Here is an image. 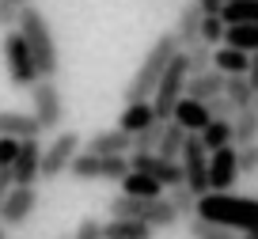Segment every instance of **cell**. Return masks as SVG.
I'll use <instances>...</instances> for the list:
<instances>
[{"label": "cell", "mask_w": 258, "mask_h": 239, "mask_svg": "<svg viewBox=\"0 0 258 239\" xmlns=\"http://www.w3.org/2000/svg\"><path fill=\"white\" fill-rule=\"evenodd\" d=\"M175 57H178V42H175V34H171V31H163L160 38L148 46L141 69L133 72V80H129L125 91H121L125 106H133V103H152V95H156V88H160L163 72H167V65L175 61Z\"/></svg>", "instance_id": "cell-1"}, {"label": "cell", "mask_w": 258, "mask_h": 239, "mask_svg": "<svg viewBox=\"0 0 258 239\" xmlns=\"http://www.w3.org/2000/svg\"><path fill=\"white\" fill-rule=\"evenodd\" d=\"M16 31L23 34L34 65H38V80H53L57 69H61V57H57V38H53V31H49V19L42 16L34 4H27V8L19 12V27Z\"/></svg>", "instance_id": "cell-2"}, {"label": "cell", "mask_w": 258, "mask_h": 239, "mask_svg": "<svg viewBox=\"0 0 258 239\" xmlns=\"http://www.w3.org/2000/svg\"><path fill=\"white\" fill-rule=\"evenodd\" d=\"M198 216H205L213 224H224L232 231H254L258 228V198L205 194V198H198Z\"/></svg>", "instance_id": "cell-3"}, {"label": "cell", "mask_w": 258, "mask_h": 239, "mask_svg": "<svg viewBox=\"0 0 258 239\" xmlns=\"http://www.w3.org/2000/svg\"><path fill=\"white\" fill-rule=\"evenodd\" d=\"M186 80H190V69H186V57L178 53L175 61L167 65V72H163V80H160V88H156V95H152L156 122H163V126L171 122V114H175L178 99L186 95Z\"/></svg>", "instance_id": "cell-4"}, {"label": "cell", "mask_w": 258, "mask_h": 239, "mask_svg": "<svg viewBox=\"0 0 258 239\" xmlns=\"http://www.w3.org/2000/svg\"><path fill=\"white\" fill-rule=\"evenodd\" d=\"M0 49H4V65H8L12 88H34V84H38V65H34L23 34H19V31H4Z\"/></svg>", "instance_id": "cell-5"}, {"label": "cell", "mask_w": 258, "mask_h": 239, "mask_svg": "<svg viewBox=\"0 0 258 239\" xmlns=\"http://www.w3.org/2000/svg\"><path fill=\"white\" fill-rule=\"evenodd\" d=\"M73 178H84V183H121L129 175V156H91V152H80L69 167Z\"/></svg>", "instance_id": "cell-6"}, {"label": "cell", "mask_w": 258, "mask_h": 239, "mask_svg": "<svg viewBox=\"0 0 258 239\" xmlns=\"http://www.w3.org/2000/svg\"><path fill=\"white\" fill-rule=\"evenodd\" d=\"M84 152V137L80 133H57L53 141L42 148V171H38V178H57V175H64V171L73 167V159Z\"/></svg>", "instance_id": "cell-7"}, {"label": "cell", "mask_w": 258, "mask_h": 239, "mask_svg": "<svg viewBox=\"0 0 258 239\" xmlns=\"http://www.w3.org/2000/svg\"><path fill=\"white\" fill-rule=\"evenodd\" d=\"M31 106H34V118H38L42 133L61 129V122H64V99H61L57 80H38V84H34V88H31Z\"/></svg>", "instance_id": "cell-8"}, {"label": "cell", "mask_w": 258, "mask_h": 239, "mask_svg": "<svg viewBox=\"0 0 258 239\" xmlns=\"http://www.w3.org/2000/svg\"><path fill=\"white\" fill-rule=\"evenodd\" d=\"M182 175H186V186H190L198 198L209 194V152L202 144V133H190L186 137V148H182Z\"/></svg>", "instance_id": "cell-9"}, {"label": "cell", "mask_w": 258, "mask_h": 239, "mask_svg": "<svg viewBox=\"0 0 258 239\" xmlns=\"http://www.w3.org/2000/svg\"><path fill=\"white\" fill-rule=\"evenodd\" d=\"M129 171H141V175H152L163 190H175V186H186L182 163H171V159H160L156 152L148 156H129Z\"/></svg>", "instance_id": "cell-10"}, {"label": "cell", "mask_w": 258, "mask_h": 239, "mask_svg": "<svg viewBox=\"0 0 258 239\" xmlns=\"http://www.w3.org/2000/svg\"><path fill=\"white\" fill-rule=\"evenodd\" d=\"M34 205H38V190L34 186H12V194L0 205V224L4 228H19V224L31 220Z\"/></svg>", "instance_id": "cell-11"}, {"label": "cell", "mask_w": 258, "mask_h": 239, "mask_svg": "<svg viewBox=\"0 0 258 239\" xmlns=\"http://www.w3.org/2000/svg\"><path fill=\"white\" fill-rule=\"evenodd\" d=\"M235 178H239V159H235V148L228 144L209 156V194H232Z\"/></svg>", "instance_id": "cell-12"}, {"label": "cell", "mask_w": 258, "mask_h": 239, "mask_svg": "<svg viewBox=\"0 0 258 239\" xmlns=\"http://www.w3.org/2000/svg\"><path fill=\"white\" fill-rule=\"evenodd\" d=\"M38 171H42V144L23 141L16 163H12V178H16V186H34L38 183Z\"/></svg>", "instance_id": "cell-13"}, {"label": "cell", "mask_w": 258, "mask_h": 239, "mask_svg": "<svg viewBox=\"0 0 258 239\" xmlns=\"http://www.w3.org/2000/svg\"><path fill=\"white\" fill-rule=\"evenodd\" d=\"M202 8H198V0H190V4H182L178 8V19H175V42H178V49H190V46H198L202 42Z\"/></svg>", "instance_id": "cell-14"}, {"label": "cell", "mask_w": 258, "mask_h": 239, "mask_svg": "<svg viewBox=\"0 0 258 239\" xmlns=\"http://www.w3.org/2000/svg\"><path fill=\"white\" fill-rule=\"evenodd\" d=\"M0 137H12V141H38L42 126L34 114L23 110H0Z\"/></svg>", "instance_id": "cell-15"}, {"label": "cell", "mask_w": 258, "mask_h": 239, "mask_svg": "<svg viewBox=\"0 0 258 239\" xmlns=\"http://www.w3.org/2000/svg\"><path fill=\"white\" fill-rule=\"evenodd\" d=\"M84 152H91V156H129L133 152V137L121 133V129H103L91 141H84Z\"/></svg>", "instance_id": "cell-16"}, {"label": "cell", "mask_w": 258, "mask_h": 239, "mask_svg": "<svg viewBox=\"0 0 258 239\" xmlns=\"http://www.w3.org/2000/svg\"><path fill=\"white\" fill-rule=\"evenodd\" d=\"M171 122L175 126H182L186 133H205V126H209V110H205V103H194V99H178V106H175V114H171Z\"/></svg>", "instance_id": "cell-17"}, {"label": "cell", "mask_w": 258, "mask_h": 239, "mask_svg": "<svg viewBox=\"0 0 258 239\" xmlns=\"http://www.w3.org/2000/svg\"><path fill=\"white\" fill-rule=\"evenodd\" d=\"M213 95H224V76H220L217 69L186 80V99H194V103H209Z\"/></svg>", "instance_id": "cell-18"}, {"label": "cell", "mask_w": 258, "mask_h": 239, "mask_svg": "<svg viewBox=\"0 0 258 239\" xmlns=\"http://www.w3.org/2000/svg\"><path fill=\"white\" fill-rule=\"evenodd\" d=\"M121 194H125V198H141V201H160V198H163V186L156 183L152 175L129 171V175L121 178Z\"/></svg>", "instance_id": "cell-19"}, {"label": "cell", "mask_w": 258, "mask_h": 239, "mask_svg": "<svg viewBox=\"0 0 258 239\" xmlns=\"http://www.w3.org/2000/svg\"><path fill=\"white\" fill-rule=\"evenodd\" d=\"M148 126H156L152 103H133V106H125V110H121V118H118V129H121V133H129V137L145 133Z\"/></svg>", "instance_id": "cell-20"}, {"label": "cell", "mask_w": 258, "mask_h": 239, "mask_svg": "<svg viewBox=\"0 0 258 239\" xmlns=\"http://www.w3.org/2000/svg\"><path fill=\"white\" fill-rule=\"evenodd\" d=\"M213 69H217L220 76H247L250 57H247V53H239V49L217 46V49H213Z\"/></svg>", "instance_id": "cell-21"}, {"label": "cell", "mask_w": 258, "mask_h": 239, "mask_svg": "<svg viewBox=\"0 0 258 239\" xmlns=\"http://www.w3.org/2000/svg\"><path fill=\"white\" fill-rule=\"evenodd\" d=\"M232 144H235V148L258 144V110H254V106H247V110L235 114V122H232Z\"/></svg>", "instance_id": "cell-22"}, {"label": "cell", "mask_w": 258, "mask_h": 239, "mask_svg": "<svg viewBox=\"0 0 258 239\" xmlns=\"http://www.w3.org/2000/svg\"><path fill=\"white\" fill-rule=\"evenodd\" d=\"M186 129L182 126H175V122H167L163 126V137H160V148H156V156L160 159H171V163H178L182 159V148H186Z\"/></svg>", "instance_id": "cell-23"}, {"label": "cell", "mask_w": 258, "mask_h": 239, "mask_svg": "<svg viewBox=\"0 0 258 239\" xmlns=\"http://www.w3.org/2000/svg\"><path fill=\"white\" fill-rule=\"evenodd\" d=\"M224 46L239 49V53H258V23H243V27H228L224 31Z\"/></svg>", "instance_id": "cell-24"}, {"label": "cell", "mask_w": 258, "mask_h": 239, "mask_svg": "<svg viewBox=\"0 0 258 239\" xmlns=\"http://www.w3.org/2000/svg\"><path fill=\"white\" fill-rule=\"evenodd\" d=\"M156 231L145 220H106L103 224V239H152Z\"/></svg>", "instance_id": "cell-25"}, {"label": "cell", "mask_w": 258, "mask_h": 239, "mask_svg": "<svg viewBox=\"0 0 258 239\" xmlns=\"http://www.w3.org/2000/svg\"><path fill=\"white\" fill-rule=\"evenodd\" d=\"M224 99L235 106V110H247L254 103V88H250L247 76H224Z\"/></svg>", "instance_id": "cell-26"}, {"label": "cell", "mask_w": 258, "mask_h": 239, "mask_svg": "<svg viewBox=\"0 0 258 239\" xmlns=\"http://www.w3.org/2000/svg\"><path fill=\"white\" fill-rule=\"evenodd\" d=\"M145 224L152 231H163V228H175L178 224V213H175V205H171L167 198H160V201H148V213H145Z\"/></svg>", "instance_id": "cell-27"}, {"label": "cell", "mask_w": 258, "mask_h": 239, "mask_svg": "<svg viewBox=\"0 0 258 239\" xmlns=\"http://www.w3.org/2000/svg\"><path fill=\"white\" fill-rule=\"evenodd\" d=\"M224 27H243V23H258V0H235V4H224L220 12Z\"/></svg>", "instance_id": "cell-28"}, {"label": "cell", "mask_w": 258, "mask_h": 239, "mask_svg": "<svg viewBox=\"0 0 258 239\" xmlns=\"http://www.w3.org/2000/svg\"><path fill=\"white\" fill-rule=\"evenodd\" d=\"M202 144H205V152H220V148H228L232 144V122H220V118H213L209 126H205V133H202ZM235 148V144H232Z\"/></svg>", "instance_id": "cell-29"}, {"label": "cell", "mask_w": 258, "mask_h": 239, "mask_svg": "<svg viewBox=\"0 0 258 239\" xmlns=\"http://www.w3.org/2000/svg\"><path fill=\"white\" fill-rule=\"evenodd\" d=\"M145 213H148V201H141V198L118 194L110 201V220H145Z\"/></svg>", "instance_id": "cell-30"}, {"label": "cell", "mask_w": 258, "mask_h": 239, "mask_svg": "<svg viewBox=\"0 0 258 239\" xmlns=\"http://www.w3.org/2000/svg\"><path fill=\"white\" fill-rule=\"evenodd\" d=\"M186 228H190L194 239H243L239 231L224 228V224H213V220H205V216H194V220H186Z\"/></svg>", "instance_id": "cell-31"}, {"label": "cell", "mask_w": 258, "mask_h": 239, "mask_svg": "<svg viewBox=\"0 0 258 239\" xmlns=\"http://www.w3.org/2000/svg\"><path fill=\"white\" fill-rule=\"evenodd\" d=\"M163 198L175 205L178 220H194V216H198V194H194L190 186H175V190H167Z\"/></svg>", "instance_id": "cell-32"}, {"label": "cell", "mask_w": 258, "mask_h": 239, "mask_svg": "<svg viewBox=\"0 0 258 239\" xmlns=\"http://www.w3.org/2000/svg\"><path fill=\"white\" fill-rule=\"evenodd\" d=\"M178 53L186 57V69H190V76H202V72L213 69V49L205 46V42H198V46H190V49H178Z\"/></svg>", "instance_id": "cell-33"}, {"label": "cell", "mask_w": 258, "mask_h": 239, "mask_svg": "<svg viewBox=\"0 0 258 239\" xmlns=\"http://www.w3.org/2000/svg\"><path fill=\"white\" fill-rule=\"evenodd\" d=\"M160 137H163V122H156V126H148L145 133L133 137V152L129 156H148V152L160 148Z\"/></svg>", "instance_id": "cell-34"}, {"label": "cell", "mask_w": 258, "mask_h": 239, "mask_svg": "<svg viewBox=\"0 0 258 239\" xmlns=\"http://www.w3.org/2000/svg\"><path fill=\"white\" fill-rule=\"evenodd\" d=\"M224 19H202V42L209 49H217V46H224Z\"/></svg>", "instance_id": "cell-35"}, {"label": "cell", "mask_w": 258, "mask_h": 239, "mask_svg": "<svg viewBox=\"0 0 258 239\" xmlns=\"http://www.w3.org/2000/svg\"><path fill=\"white\" fill-rule=\"evenodd\" d=\"M205 110H209V118H220V122H235V114H239L224 95H213L209 103H205Z\"/></svg>", "instance_id": "cell-36"}, {"label": "cell", "mask_w": 258, "mask_h": 239, "mask_svg": "<svg viewBox=\"0 0 258 239\" xmlns=\"http://www.w3.org/2000/svg\"><path fill=\"white\" fill-rule=\"evenodd\" d=\"M235 159H239V175H254V171H258V144L235 148Z\"/></svg>", "instance_id": "cell-37"}, {"label": "cell", "mask_w": 258, "mask_h": 239, "mask_svg": "<svg viewBox=\"0 0 258 239\" xmlns=\"http://www.w3.org/2000/svg\"><path fill=\"white\" fill-rule=\"evenodd\" d=\"M19 12L23 8H16L12 0H0V31H16L19 27Z\"/></svg>", "instance_id": "cell-38"}, {"label": "cell", "mask_w": 258, "mask_h": 239, "mask_svg": "<svg viewBox=\"0 0 258 239\" xmlns=\"http://www.w3.org/2000/svg\"><path fill=\"white\" fill-rule=\"evenodd\" d=\"M19 144H23V141L0 137V167H8V171H12V163H16V156H19Z\"/></svg>", "instance_id": "cell-39"}, {"label": "cell", "mask_w": 258, "mask_h": 239, "mask_svg": "<svg viewBox=\"0 0 258 239\" xmlns=\"http://www.w3.org/2000/svg\"><path fill=\"white\" fill-rule=\"evenodd\" d=\"M73 239H103V224L95 220V216H84L80 220V228H76V235Z\"/></svg>", "instance_id": "cell-40"}, {"label": "cell", "mask_w": 258, "mask_h": 239, "mask_svg": "<svg viewBox=\"0 0 258 239\" xmlns=\"http://www.w3.org/2000/svg\"><path fill=\"white\" fill-rule=\"evenodd\" d=\"M198 8H202L205 19H220V12H224V0H198Z\"/></svg>", "instance_id": "cell-41"}, {"label": "cell", "mask_w": 258, "mask_h": 239, "mask_svg": "<svg viewBox=\"0 0 258 239\" xmlns=\"http://www.w3.org/2000/svg\"><path fill=\"white\" fill-rule=\"evenodd\" d=\"M12 186H16V178H12L8 167H0V205H4V198L12 194Z\"/></svg>", "instance_id": "cell-42"}, {"label": "cell", "mask_w": 258, "mask_h": 239, "mask_svg": "<svg viewBox=\"0 0 258 239\" xmlns=\"http://www.w3.org/2000/svg\"><path fill=\"white\" fill-rule=\"evenodd\" d=\"M247 80H250V88H254V95H258V53H250V69H247Z\"/></svg>", "instance_id": "cell-43"}, {"label": "cell", "mask_w": 258, "mask_h": 239, "mask_svg": "<svg viewBox=\"0 0 258 239\" xmlns=\"http://www.w3.org/2000/svg\"><path fill=\"white\" fill-rule=\"evenodd\" d=\"M239 235H243V239H258V228H254V231H239Z\"/></svg>", "instance_id": "cell-44"}, {"label": "cell", "mask_w": 258, "mask_h": 239, "mask_svg": "<svg viewBox=\"0 0 258 239\" xmlns=\"http://www.w3.org/2000/svg\"><path fill=\"white\" fill-rule=\"evenodd\" d=\"M12 4H16V8H27V4H31V0H12Z\"/></svg>", "instance_id": "cell-45"}, {"label": "cell", "mask_w": 258, "mask_h": 239, "mask_svg": "<svg viewBox=\"0 0 258 239\" xmlns=\"http://www.w3.org/2000/svg\"><path fill=\"white\" fill-rule=\"evenodd\" d=\"M0 239H4V224H0Z\"/></svg>", "instance_id": "cell-46"}, {"label": "cell", "mask_w": 258, "mask_h": 239, "mask_svg": "<svg viewBox=\"0 0 258 239\" xmlns=\"http://www.w3.org/2000/svg\"><path fill=\"white\" fill-rule=\"evenodd\" d=\"M224 4H235V0H224Z\"/></svg>", "instance_id": "cell-47"}, {"label": "cell", "mask_w": 258, "mask_h": 239, "mask_svg": "<svg viewBox=\"0 0 258 239\" xmlns=\"http://www.w3.org/2000/svg\"><path fill=\"white\" fill-rule=\"evenodd\" d=\"M61 239H69V235H61Z\"/></svg>", "instance_id": "cell-48"}]
</instances>
